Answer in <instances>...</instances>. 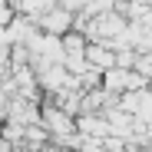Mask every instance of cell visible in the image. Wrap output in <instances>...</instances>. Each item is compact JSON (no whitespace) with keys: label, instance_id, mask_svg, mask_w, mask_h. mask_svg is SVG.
Here are the masks:
<instances>
[{"label":"cell","instance_id":"cell-1","mask_svg":"<svg viewBox=\"0 0 152 152\" xmlns=\"http://www.w3.org/2000/svg\"><path fill=\"white\" fill-rule=\"evenodd\" d=\"M145 76L142 73H136V69H129V66H113V69H106L103 73V86L109 89V93H132V89H145Z\"/></svg>","mask_w":152,"mask_h":152},{"label":"cell","instance_id":"cell-2","mask_svg":"<svg viewBox=\"0 0 152 152\" xmlns=\"http://www.w3.org/2000/svg\"><path fill=\"white\" fill-rule=\"evenodd\" d=\"M37 27H40L43 33H56V37H63V33H69V27H73V10L53 7V10H46V13L37 20Z\"/></svg>","mask_w":152,"mask_h":152},{"label":"cell","instance_id":"cell-3","mask_svg":"<svg viewBox=\"0 0 152 152\" xmlns=\"http://www.w3.org/2000/svg\"><path fill=\"white\" fill-rule=\"evenodd\" d=\"M86 60H89V66L103 69V73L116 66V53H113V46H106V43H89L86 46Z\"/></svg>","mask_w":152,"mask_h":152},{"label":"cell","instance_id":"cell-4","mask_svg":"<svg viewBox=\"0 0 152 152\" xmlns=\"http://www.w3.org/2000/svg\"><path fill=\"white\" fill-rule=\"evenodd\" d=\"M136 73H142L145 80H152V53H142V56H136V66H132Z\"/></svg>","mask_w":152,"mask_h":152},{"label":"cell","instance_id":"cell-5","mask_svg":"<svg viewBox=\"0 0 152 152\" xmlns=\"http://www.w3.org/2000/svg\"><path fill=\"white\" fill-rule=\"evenodd\" d=\"M10 73H13V69H10V63H0V83H4Z\"/></svg>","mask_w":152,"mask_h":152}]
</instances>
